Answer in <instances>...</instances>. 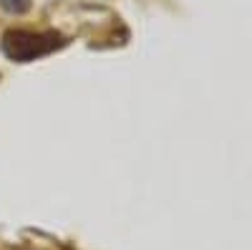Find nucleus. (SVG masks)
I'll return each instance as SVG.
<instances>
[{
  "instance_id": "1",
  "label": "nucleus",
  "mask_w": 252,
  "mask_h": 250,
  "mask_svg": "<svg viewBox=\"0 0 252 250\" xmlns=\"http://www.w3.org/2000/svg\"><path fill=\"white\" fill-rule=\"evenodd\" d=\"M68 40L56 31H5L0 38V51L5 58L15 61V64H31L43 56H51L53 51L63 48Z\"/></svg>"
},
{
  "instance_id": "2",
  "label": "nucleus",
  "mask_w": 252,
  "mask_h": 250,
  "mask_svg": "<svg viewBox=\"0 0 252 250\" xmlns=\"http://www.w3.org/2000/svg\"><path fill=\"white\" fill-rule=\"evenodd\" d=\"M0 8L10 15H23L31 10V0H0Z\"/></svg>"
}]
</instances>
